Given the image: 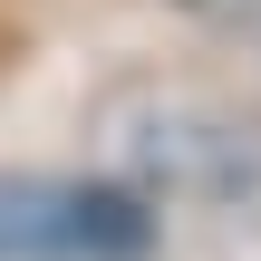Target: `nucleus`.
<instances>
[{"label": "nucleus", "mask_w": 261, "mask_h": 261, "mask_svg": "<svg viewBox=\"0 0 261 261\" xmlns=\"http://www.w3.org/2000/svg\"><path fill=\"white\" fill-rule=\"evenodd\" d=\"M145 203L107 184H48V174H0V261H136L145 252Z\"/></svg>", "instance_id": "nucleus-1"}]
</instances>
